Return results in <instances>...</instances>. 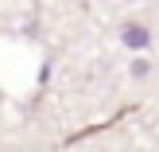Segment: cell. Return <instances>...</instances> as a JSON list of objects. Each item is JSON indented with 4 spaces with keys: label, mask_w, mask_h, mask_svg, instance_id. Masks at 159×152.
<instances>
[{
    "label": "cell",
    "mask_w": 159,
    "mask_h": 152,
    "mask_svg": "<svg viewBox=\"0 0 159 152\" xmlns=\"http://www.w3.org/2000/svg\"><path fill=\"white\" fill-rule=\"evenodd\" d=\"M124 43L128 47H148L152 35H148V27H140V23H128V27H124Z\"/></svg>",
    "instance_id": "6da1fadb"
}]
</instances>
